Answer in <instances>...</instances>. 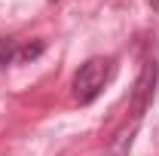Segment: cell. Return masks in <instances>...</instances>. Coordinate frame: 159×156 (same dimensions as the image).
Masks as SVG:
<instances>
[{"mask_svg": "<svg viewBox=\"0 0 159 156\" xmlns=\"http://www.w3.org/2000/svg\"><path fill=\"white\" fill-rule=\"evenodd\" d=\"M147 3H150V9H153V12H159V0H147Z\"/></svg>", "mask_w": 159, "mask_h": 156, "instance_id": "3957f363", "label": "cell"}, {"mask_svg": "<svg viewBox=\"0 0 159 156\" xmlns=\"http://www.w3.org/2000/svg\"><path fill=\"white\" fill-rule=\"evenodd\" d=\"M16 58H19V43L16 40H0V67L12 64Z\"/></svg>", "mask_w": 159, "mask_h": 156, "instance_id": "7a4b0ae2", "label": "cell"}, {"mask_svg": "<svg viewBox=\"0 0 159 156\" xmlns=\"http://www.w3.org/2000/svg\"><path fill=\"white\" fill-rule=\"evenodd\" d=\"M110 77V61L107 58H89L74 77V98L80 104H89L101 95L104 83Z\"/></svg>", "mask_w": 159, "mask_h": 156, "instance_id": "6da1fadb", "label": "cell"}]
</instances>
